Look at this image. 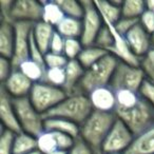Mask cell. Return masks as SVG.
<instances>
[{"label": "cell", "instance_id": "obj_1", "mask_svg": "<svg viewBox=\"0 0 154 154\" xmlns=\"http://www.w3.org/2000/svg\"><path fill=\"white\" fill-rule=\"evenodd\" d=\"M116 93V117L137 136L154 125V108L138 92L118 91Z\"/></svg>", "mask_w": 154, "mask_h": 154}, {"label": "cell", "instance_id": "obj_2", "mask_svg": "<svg viewBox=\"0 0 154 154\" xmlns=\"http://www.w3.org/2000/svg\"><path fill=\"white\" fill-rule=\"evenodd\" d=\"M114 112H101L93 110L91 115L80 126L79 137L84 139L94 152L101 151L107 135L116 122Z\"/></svg>", "mask_w": 154, "mask_h": 154}, {"label": "cell", "instance_id": "obj_3", "mask_svg": "<svg viewBox=\"0 0 154 154\" xmlns=\"http://www.w3.org/2000/svg\"><path fill=\"white\" fill-rule=\"evenodd\" d=\"M119 60L112 54H108L93 66L87 69L80 80L77 94L89 95L94 90L109 87L112 76Z\"/></svg>", "mask_w": 154, "mask_h": 154}, {"label": "cell", "instance_id": "obj_4", "mask_svg": "<svg viewBox=\"0 0 154 154\" xmlns=\"http://www.w3.org/2000/svg\"><path fill=\"white\" fill-rule=\"evenodd\" d=\"M92 112L93 107L88 95L73 94L66 96L59 105L45 113L43 118H63L82 126Z\"/></svg>", "mask_w": 154, "mask_h": 154}, {"label": "cell", "instance_id": "obj_5", "mask_svg": "<svg viewBox=\"0 0 154 154\" xmlns=\"http://www.w3.org/2000/svg\"><path fill=\"white\" fill-rule=\"evenodd\" d=\"M13 105L22 132L38 137L45 131V118L32 105L29 97L13 98Z\"/></svg>", "mask_w": 154, "mask_h": 154}, {"label": "cell", "instance_id": "obj_6", "mask_svg": "<svg viewBox=\"0 0 154 154\" xmlns=\"http://www.w3.org/2000/svg\"><path fill=\"white\" fill-rule=\"evenodd\" d=\"M66 97V92L61 88L51 86L45 82L34 84L29 95L32 105L42 115L59 105Z\"/></svg>", "mask_w": 154, "mask_h": 154}, {"label": "cell", "instance_id": "obj_7", "mask_svg": "<svg viewBox=\"0 0 154 154\" xmlns=\"http://www.w3.org/2000/svg\"><path fill=\"white\" fill-rule=\"evenodd\" d=\"M145 80V73L140 69V66H130L128 63L119 61L112 76L110 87L115 92L125 90L138 92Z\"/></svg>", "mask_w": 154, "mask_h": 154}, {"label": "cell", "instance_id": "obj_8", "mask_svg": "<svg viewBox=\"0 0 154 154\" xmlns=\"http://www.w3.org/2000/svg\"><path fill=\"white\" fill-rule=\"evenodd\" d=\"M85 9V15L82 19V34L80 37L84 48L94 45L97 34L105 24L100 12L95 5L94 1L91 0H82Z\"/></svg>", "mask_w": 154, "mask_h": 154}, {"label": "cell", "instance_id": "obj_9", "mask_svg": "<svg viewBox=\"0 0 154 154\" xmlns=\"http://www.w3.org/2000/svg\"><path fill=\"white\" fill-rule=\"evenodd\" d=\"M135 135L120 119H116L101 147L103 154L125 153L132 145Z\"/></svg>", "mask_w": 154, "mask_h": 154}, {"label": "cell", "instance_id": "obj_10", "mask_svg": "<svg viewBox=\"0 0 154 154\" xmlns=\"http://www.w3.org/2000/svg\"><path fill=\"white\" fill-rule=\"evenodd\" d=\"M34 23L31 22H15V47L11 61L14 69H18L26 60L30 59V37Z\"/></svg>", "mask_w": 154, "mask_h": 154}, {"label": "cell", "instance_id": "obj_11", "mask_svg": "<svg viewBox=\"0 0 154 154\" xmlns=\"http://www.w3.org/2000/svg\"><path fill=\"white\" fill-rule=\"evenodd\" d=\"M43 3L37 0H17L14 1L11 10V20L15 22L37 23L42 21Z\"/></svg>", "mask_w": 154, "mask_h": 154}, {"label": "cell", "instance_id": "obj_12", "mask_svg": "<svg viewBox=\"0 0 154 154\" xmlns=\"http://www.w3.org/2000/svg\"><path fill=\"white\" fill-rule=\"evenodd\" d=\"M33 86L34 82H31L19 69H14L9 78L1 85L12 98L29 97Z\"/></svg>", "mask_w": 154, "mask_h": 154}, {"label": "cell", "instance_id": "obj_13", "mask_svg": "<svg viewBox=\"0 0 154 154\" xmlns=\"http://www.w3.org/2000/svg\"><path fill=\"white\" fill-rule=\"evenodd\" d=\"M131 51L141 58L145 56L150 50L153 48L152 45V35L149 34L140 23L136 24L128 34L125 36Z\"/></svg>", "mask_w": 154, "mask_h": 154}, {"label": "cell", "instance_id": "obj_14", "mask_svg": "<svg viewBox=\"0 0 154 154\" xmlns=\"http://www.w3.org/2000/svg\"><path fill=\"white\" fill-rule=\"evenodd\" d=\"M0 117L2 120L3 128L16 134L22 132L13 105V98L2 87L0 88Z\"/></svg>", "mask_w": 154, "mask_h": 154}, {"label": "cell", "instance_id": "obj_15", "mask_svg": "<svg viewBox=\"0 0 154 154\" xmlns=\"http://www.w3.org/2000/svg\"><path fill=\"white\" fill-rule=\"evenodd\" d=\"M93 110L101 112H114L116 107V93L111 87L94 90L88 95Z\"/></svg>", "mask_w": 154, "mask_h": 154}, {"label": "cell", "instance_id": "obj_16", "mask_svg": "<svg viewBox=\"0 0 154 154\" xmlns=\"http://www.w3.org/2000/svg\"><path fill=\"white\" fill-rule=\"evenodd\" d=\"M66 71V82L62 90L66 92V96L77 94V88L85 74V68L79 63L77 59L69 60L64 68Z\"/></svg>", "mask_w": 154, "mask_h": 154}, {"label": "cell", "instance_id": "obj_17", "mask_svg": "<svg viewBox=\"0 0 154 154\" xmlns=\"http://www.w3.org/2000/svg\"><path fill=\"white\" fill-rule=\"evenodd\" d=\"M125 154H154V125L135 136Z\"/></svg>", "mask_w": 154, "mask_h": 154}, {"label": "cell", "instance_id": "obj_18", "mask_svg": "<svg viewBox=\"0 0 154 154\" xmlns=\"http://www.w3.org/2000/svg\"><path fill=\"white\" fill-rule=\"evenodd\" d=\"M55 32L56 29L53 26H50L43 21L37 22L33 26L32 35L34 37V40L45 55L50 52V45Z\"/></svg>", "mask_w": 154, "mask_h": 154}, {"label": "cell", "instance_id": "obj_19", "mask_svg": "<svg viewBox=\"0 0 154 154\" xmlns=\"http://www.w3.org/2000/svg\"><path fill=\"white\" fill-rule=\"evenodd\" d=\"M15 47V29L14 23L1 21L0 26V54L1 57L12 59Z\"/></svg>", "mask_w": 154, "mask_h": 154}, {"label": "cell", "instance_id": "obj_20", "mask_svg": "<svg viewBox=\"0 0 154 154\" xmlns=\"http://www.w3.org/2000/svg\"><path fill=\"white\" fill-rule=\"evenodd\" d=\"M45 130L51 131V132H59L69 134L74 138L79 137L80 126L76 125L75 122H70L68 119L58 117L45 118Z\"/></svg>", "mask_w": 154, "mask_h": 154}, {"label": "cell", "instance_id": "obj_21", "mask_svg": "<svg viewBox=\"0 0 154 154\" xmlns=\"http://www.w3.org/2000/svg\"><path fill=\"white\" fill-rule=\"evenodd\" d=\"M56 32H58L64 39L78 38L80 39L82 34V22L79 19L64 17L56 26Z\"/></svg>", "mask_w": 154, "mask_h": 154}, {"label": "cell", "instance_id": "obj_22", "mask_svg": "<svg viewBox=\"0 0 154 154\" xmlns=\"http://www.w3.org/2000/svg\"><path fill=\"white\" fill-rule=\"evenodd\" d=\"M35 151H38L37 137L24 132L16 134L14 139L13 154H30Z\"/></svg>", "mask_w": 154, "mask_h": 154}, {"label": "cell", "instance_id": "obj_23", "mask_svg": "<svg viewBox=\"0 0 154 154\" xmlns=\"http://www.w3.org/2000/svg\"><path fill=\"white\" fill-rule=\"evenodd\" d=\"M108 52L105 50L97 48L95 45L92 47H86L84 48V50L82 51V53L79 54L77 60L79 61V63L85 68V70L93 66L95 63L101 60L106 55H108Z\"/></svg>", "mask_w": 154, "mask_h": 154}, {"label": "cell", "instance_id": "obj_24", "mask_svg": "<svg viewBox=\"0 0 154 154\" xmlns=\"http://www.w3.org/2000/svg\"><path fill=\"white\" fill-rule=\"evenodd\" d=\"M94 2H95V5L97 7V9H98V11L100 12L103 20H107V21L115 24L116 22L122 17V7L113 3L111 0H110V1H106V0H95Z\"/></svg>", "mask_w": 154, "mask_h": 154}, {"label": "cell", "instance_id": "obj_25", "mask_svg": "<svg viewBox=\"0 0 154 154\" xmlns=\"http://www.w3.org/2000/svg\"><path fill=\"white\" fill-rule=\"evenodd\" d=\"M42 21L56 28L59 24V22L66 17L63 12H62V10L60 9V7L57 5L56 1H42Z\"/></svg>", "mask_w": 154, "mask_h": 154}, {"label": "cell", "instance_id": "obj_26", "mask_svg": "<svg viewBox=\"0 0 154 154\" xmlns=\"http://www.w3.org/2000/svg\"><path fill=\"white\" fill-rule=\"evenodd\" d=\"M18 69L34 84L42 82L45 71H47L45 66H42L41 64L33 61L32 59H28L24 62H22Z\"/></svg>", "mask_w": 154, "mask_h": 154}, {"label": "cell", "instance_id": "obj_27", "mask_svg": "<svg viewBox=\"0 0 154 154\" xmlns=\"http://www.w3.org/2000/svg\"><path fill=\"white\" fill-rule=\"evenodd\" d=\"M62 10L64 16L82 20L85 15V9L82 1L75 0H55Z\"/></svg>", "mask_w": 154, "mask_h": 154}, {"label": "cell", "instance_id": "obj_28", "mask_svg": "<svg viewBox=\"0 0 154 154\" xmlns=\"http://www.w3.org/2000/svg\"><path fill=\"white\" fill-rule=\"evenodd\" d=\"M146 11V1L141 0H126L122 5V15L126 18L139 19Z\"/></svg>", "mask_w": 154, "mask_h": 154}, {"label": "cell", "instance_id": "obj_29", "mask_svg": "<svg viewBox=\"0 0 154 154\" xmlns=\"http://www.w3.org/2000/svg\"><path fill=\"white\" fill-rule=\"evenodd\" d=\"M37 149L41 154H50L58 150L57 141L54 132L51 131H43L37 137Z\"/></svg>", "mask_w": 154, "mask_h": 154}, {"label": "cell", "instance_id": "obj_30", "mask_svg": "<svg viewBox=\"0 0 154 154\" xmlns=\"http://www.w3.org/2000/svg\"><path fill=\"white\" fill-rule=\"evenodd\" d=\"M41 82H45L48 85L62 89L64 86V82H66V71H64V68L47 69L43 80Z\"/></svg>", "mask_w": 154, "mask_h": 154}, {"label": "cell", "instance_id": "obj_31", "mask_svg": "<svg viewBox=\"0 0 154 154\" xmlns=\"http://www.w3.org/2000/svg\"><path fill=\"white\" fill-rule=\"evenodd\" d=\"M113 43H114V37L111 32V29L109 28L108 24L105 23L103 28H101V30L99 31V33L97 34L94 45L108 52L110 48L113 45Z\"/></svg>", "mask_w": 154, "mask_h": 154}, {"label": "cell", "instance_id": "obj_32", "mask_svg": "<svg viewBox=\"0 0 154 154\" xmlns=\"http://www.w3.org/2000/svg\"><path fill=\"white\" fill-rule=\"evenodd\" d=\"M82 50H84V45H82L80 39H78V38L66 39L63 55L66 56L69 60L77 59L78 56H79V54L82 53Z\"/></svg>", "mask_w": 154, "mask_h": 154}, {"label": "cell", "instance_id": "obj_33", "mask_svg": "<svg viewBox=\"0 0 154 154\" xmlns=\"http://www.w3.org/2000/svg\"><path fill=\"white\" fill-rule=\"evenodd\" d=\"M139 66L145 73L146 79L154 84V47L140 58Z\"/></svg>", "mask_w": 154, "mask_h": 154}, {"label": "cell", "instance_id": "obj_34", "mask_svg": "<svg viewBox=\"0 0 154 154\" xmlns=\"http://www.w3.org/2000/svg\"><path fill=\"white\" fill-rule=\"evenodd\" d=\"M15 136L16 133L2 127L1 136H0V154H13V146Z\"/></svg>", "mask_w": 154, "mask_h": 154}, {"label": "cell", "instance_id": "obj_35", "mask_svg": "<svg viewBox=\"0 0 154 154\" xmlns=\"http://www.w3.org/2000/svg\"><path fill=\"white\" fill-rule=\"evenodd\" d=\"M45 62L47 69L66 68V66L69 62V59L63 54H55L49 52L45 55Z\"/></svg>", "mask_w": 154, "mask_h": 154}, {"label": "cell", "instance_id": "obj_36", "mask_svg": "<svg viewBox=\"0 0 154 154\" xmlns=\"http://www.w3.org/2000/svg\"><path fill=\"white\" fill-rule=\"evenodd\" d=\"M138 23H139V19L122 17L115 24H114V28H115V30L117 31L122 36L125 37L136 24H138Z\"/></svg>", "mask_w": 154, "mask_h": 154}, {"label": "cell", "instance_id": "obj_37", "mask_svg": "<svg viewBox=\"0 0 154 154\" xmlns=\"http://www.w3.org/2000/svg\"><path fill=\"white\" fill-rule=\"evenodd\" d=\"M138 93L148 103L154 108V84L146 79L143 82Z\"/></svg>", "mask_w": 154, "mask_h": 154}, {"label": "cell", "instance_id": "obj_38", "mask_svg": "<svg viewBox=\"0 0 154 154\" xmlns=\"http://www.w3.org/2000/svg\"><path fill=\"white\" fill-rule=\"evenodd\" d=\"M30 59H32L33 61L37 62V63L41 64L42 66H45V54L40 51L38 45H36L32 33H31V37H30ZM45 68H47V66H45Z\"/></svg>", "mask_w": 154, "mask_h": 154}, {"label": "cell", "instance_id": "obj_39", "mask_svg": "<svg viewBox=\"0 0 154 154\" xmlns=\"http://www.w3.org/2000/svg\"><path fill=\"white\" fill-rule=\"evenodd\" d=\"M69 154H94V151L84 139L77 137L74 146L69 150Z\"/></svg>", "mask_w": 154, "mask_h": 154}, {"label": "cell", "instance_id": "obj_40", "mask_svg": "<svg viewBox=\"0 0 154 154\" xmlns=\"http://www.w3.org/2000/svg\"><path fill=\"white\" fill-rule=\"evenodd\" d=\"M139 23L149 34H154V13L150 11H146L139 18Z\"/></svg>", "mask_w": 154, "mask_h": 154}, {"label": "cell", "instance_id": "obj_41", "mask_svg": "<svg viewBox=\"0 0 154 154\" xmlns=\"http://www.w3.org/2000/svg\"><path fill=\"white\" fill-rule=\"evenodd\" d=\"M13 70L14 68H13V64H12L11 59L0 57V79H1L2 84L9 78L10 75L13 72Z\"/></svg>", "mask_w": 154, "mask_h": 154}, {"label": "cell", "instance_id": "obj_42", "mask_svg": "<svg viewBox=\"0 0 154 154\" xmlns=\"http://www.w3.org/2000/svg\"><path fill=\"white\" fill-rule=\"evenodd\" d=\"M64 42H66V39L58 32H55L50 45V52L55 54H63Z\"/></svg>", "mask_w": 154, "mask_h": 154}, {"label": "cell", "instance_id": "obj_43", "mask_svg": "<svg viewBox=\"0 0 154 154\" xmlns=\"http://www.w3.org/2000/svg\"><path fill=\"white\" fill-rule=\"evenodd\" d=\"M13 0H1L0 1V15L1 21L13 23L11 20V10L13 5Z\"/></svg>", "mask_w": 154, "mask_h": 154}, {"label": "cell", "instance_id": "obj_44", "mask_svg": "<svg viewBox=\"0 0 154 154\" xmlns=\"http://www.w3.org/2000/svg\"><path fill=\"white\" fill-rule=\"evenodd\" d=\"M146 8H147L148 11L154 13V0H148V1H146Z\"/></svg>", "mask_w": 154, "mask_h": 154}, {"label": "cell", "instance_id": "obj_45", "mask_svg": "<svg viewBox=\"0 0 154 154\" xmlns=\"http://www.w3.org/2000/svg\"><path fill=\"white\" fill-rule=\"evenodd\" d=\"M50 154H69V151H63V150H56Z\"/></svg>", "mask_w": 154, "mask_h": 154}, {"label": "cell", "instance_id": "obj_46", "mask_svg": "<svg viewBox=\"0 0 154 154\" xmlns=\"http://www.w3.org/2000/svg\"><path fill=\"white\" fill-rule=\"evenodd\" d=\"M152 45L154 47V34L152 35Z\"/></svg>", "mask_w": 154, "mask_h": 154}, {"label": "cell", "instance_id": "obj_47", "mask_svg": "<svg viewBox=\"0 0 154 154\" xmlns=\"http://www.w3.org/2000/svg\"><path fill=\"white\" fill-rule=\"evenodd\" d=\"M30 154H41L39 151H35V152H33V153H30Z\"/></svg>", "mask_w": 154, "mask_h": 154}, {"label": "cell", "instance_id": "obj_48", "mask_svg": "<svg viewBox=\"0 0 154 154\" xmlns=\"http://www.w3.org/2000/svg\"><path fill=\"white\" fill-rule=\"evenodd\" d=\"M94 154H103L101 151H99V152H94Z\"/></svg>", "mask_w": 154, "mask_h": 154}, {"label": "cell", "instance_id": "obj_49", "mask_svg": "<svg viewBox=\"0 0 154 154\" xmlns=\"http://www.w3.org/2000/svg\"><path fill=\"white\" fill-rule=\"evenodd\" d=\"M109 154H125V153H109Z\"/></svg>", "mask_w": 154, "mask_h": 154}]
</instances>
